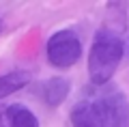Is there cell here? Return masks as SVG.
Instances as JSON below:
<instances>
[{"label": "cell", "mask_w": 129, "mask_h": 127, "mask_svg": "<svg viewBox=\"0 0 129 127\" xmlns=\"http://www.w3.org/2000/svg\"><path fill=\"white\" fill-rule=\"evenodd\" d=\"M103 127H129V101L123 91H112L97 101Z\"/></svg>", "instance_id": "obj_3"}, {"label": "cell", "mask_w": 129, "mask_h": 127, "mask_svg": "<svg viewBox=\"0 0 129 127\" xmlns=\"http://www.w3.org/2000/svg\"><path fill=\"white\" fill-rule=\"evenodd\" d=\"M30 78H32L30 71H26V69H15V71L0 75V99L22 91L26 84H30Z\"/></svg>", "instance_id": "obj_6"}, {"label": "cell", "mask_w": 129, "mask_h": 127, "mask_svg": "<svg viewBox=\"0 0 129 127\" xmlns=\"http://www.w3.org/2000/svg\"><path fill=\"white\" fill-rule=\"evenodd\" d=\"M71 125L73 127H103V118L97 101H80L71 110Z\"/></svg>", "instance_id": "obj_5"}, {"label": "cell", "mask_w": 129, "mask_h": 127, "mask_svg": "<svg viewBox=\"0 0 129 127\" xmlns=\"http://www.w3.org/2000/svg\"><path fill=\"white\" fill-rule=\"evenodd\" d=\"M0 127H7V121H5V114H2V110H0Z\"/></svg>", "instance_id": "obj_8"}, {"label": "cell", "mask_w": 129, "mask_h": 127, "mask_svg": "<svg viewBox=\"0 0 129 127\" xmlns=\"http://www.w3.org/2000/svg\"><path fill=\"white\" fill-rule=\"evenodd\" d=\"M69 91H71V84H69L67 78H50V80L39 84V95H41V99L47 106H52V108L62 104L67 99V95H69Z\"/></svg>", "instance_id": "obj_4"}, {"label": "cell", "mask_w": 129, "mask_h": 127, "mask_svg": "<svg viewBox=\"0 0 129 127\" xmlns=\"http://www.w3.org/2000/svg\"><path fill=\"white\" fill-rule=\"evenodd\" d=\"M5 121L9 127H39V118L22 104H13L5 110Z\"/></svg>", "instance_id": "obj_7"}, {"label": "cell", "mask_w": 129, "mask_h": 127, "mask_svg": "<svg viewBox=\"0 0 129 127\" xmlns=\"http://www.w3.org/2000/svg\"><path fill=\"white\" fill-rule=\"evenodd\" d=\"M125 54V41L118 30L101 28L92 39L88 52V78L95 86H103L112 80Z\"/></svg>", "instance_id": "obj_1"}, {"label": "cell", "mask_w": 129, "mask_h": 127, "mask_svg": "<svg viewBox=\"0 0 129 127\" xmlns=\"http://www.w3.org/2000/svg\"><path fill=\"white\" fill-rule=\"evenodd\" d=\"M2 30H5V19L0 17V32H2Z\"/></svg>", "instance_id": "obj_9"}, {"label": "cell", "mask_w": 129, "mask_h": 127, "mask_svg": "<svg viewBox=\"0 0 129 127\" xmlns=\"http://www.w3.org/2000/svg\"><path fill=\"white\" fill-rule=\"evenodd\" d=\"M47 63L58 69H71L82 58V41L75 30H58L47 39Z\"/></svg>", "instance_id": "obj_2"}]
</instances>
